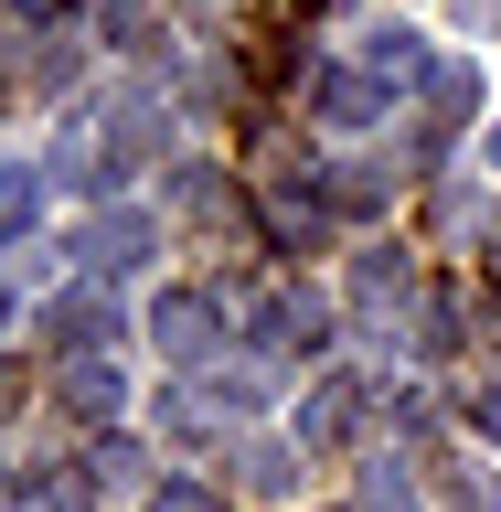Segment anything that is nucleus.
<instances>
[{"instance_id":"39448f33","label":"nucleus","mask_w":501,"mask_h":512,"mask_svg":"<svg viewBox=\"0 0 501 512\" xmlns=\"http://www.w3.org/2000/svg\"><path fill=\"white\" fill-rule=\"evenodd\" d=\"M64 406H75V416H118L128 406V374H118V363H75V374H64Z\"/></svg>"},{"instance_id":"423d86ee","label":"nucleus","mask_w":501,"mask_h":512,"mask_svg":"<svg viewBox=\"0 0 501 512\" xmlns=\"http://www.w3.org/2000/svg\"><path fill=\"white\" fill-rule=\"evenodd\" d=\"M32 214H43V171L32 160H0V235H22Z\"/></svg>"},{"instance_id":"6e6552de","label":"nucleus","mask_w":501,"mask_h":512,"mask_svg":"<svg viewBox=\"0 0 501 512\" xmlns=\"http://www.w3.org/2000/svg\"><path fill=\"white\" fill-rule=\"evenodd\" d=\"M427 107H438V118H470V107H480V75H470V64H438V75H427Z\"/></svg>"},{"instance_id":"4468645a","label":"nucleus","mask_w":501,"mask_h":512,"mask_svg":"<svg viewBox=\"0 0 501 512\" xmlns=\"http://www.w3.org/2000/svg\"><path fill=\"white\" fill-rule=\"evenodd\" d=\"M491 171H501V128H491Z\"/></svg>"},{"instance_id":"9d476101","label":"nucleus","mask_w":501,"mask_h":512,"mask_svg":"<svg viewBox=\"0 0 501 512\" xmlns=\"http://www.w3.org/2000/svg\"><path fill=\"white\" fill-rule=\"evenodd\" d=\"M363 299H406V256H395V246L363 256Z\"/></svg>"},{"instance_id":"9b49d317","label":"nucleus","mask_w":501,"mask_h":512,"mask_svg":"<svg viewBox=\"0 0 501 512\" xmlns=\"http://www.w3.org/2000/svg\"><path fill=\"white\" fill-rule=\"evenodd\" d=\"M32 512H86V480H75V470H43V480H32Z\"/></svg>"},{"instance_id":"f257e3e1","label":"nucleus","mask_w":501,"mask_h":512,"mask_svg":"<svg viewBox=\"0 0 501 512\" xmlns=\"http://www.w3.org/2000/svg\"><path fill=\"white\" fill-rule=\"evenodd\" d=\"M150 331H160L171 363H214V352H224V310L203 299V288H171V299L150 310Z\"/></svg>"},{"instance_id":"1a4fd4ad","label":"nucleus","mask_w":501,"mask_h":512,"mask_svg":"<svg viewBox=\"0 0 501 512\" xmlns=\"http://www.w3.org/2000/svg\"><path fill=\"white\" fill-rule=\"evenodd\" d=\"M331 203H342V214H374V203H384V171H374V160H352L342 182H331Z\"/></svg>"},{"instance_id":"0eeeda50","label":"nucleus","mask_w":501,"mask_h":512,"mask_svg":"<svg viewBox=\"0 0 501 512\" xmlns=\"http://www.w3.org/2000/svg\"><path fill=\"white\" fill-rule=\"evenodd\" d=\"M352 406H363V384H320V395H310V438H352Z\"/></svg>"},{"instance_id":"20e7f679","label":"nucleus","mask_w":501,"mask_h":512,"mask_svg":"<svg viewBox=\"0 0 501 512\" xmlns=\"http://www.w3.org/2000/svg\"><path fill=\"white\" fill-rule=\"evenodd\" d=\"M139 256H150V214H107L86 235V267H96V278H128Z\"/></svg>"},{"instance_id":"ddd939ff","label":"nucleus","mask_w":501,"mask_h":512,"mask_svg":"<svg viewBox=\"0 0 501 512\" xmlns=\"http://www.w3.org/2000/svg\"><path fill=\"white\" fill-rule=\"evenodd\" d=\"M470 416H480V438L501 448V384H480V406H470Z\"/></svg>"},{"instance_id":"f03ea898","label":"nucleus","mask_w":501,"mask_h":512,"mask_svg":"<svg viewBox=\"0 0 501 512\" xmlns=\"http://www.w3.org/2000/svg\"><path fill=\"white\" fill-rule=\"evenodd\" d=\"M320 331H331L320 299H267V310H256V352H278V363H310Z\"/></svg>"},{"instance_id":"7ed1b4c3","label":"nucleus","mask_w":501,"mask_h":512,"mask_svg":"<svg viewBox=\"0 0 501 512\" xmlns=\"http://www.w3.org/2000/svg\"><path fill=\"white\" fill-rule=\"evenodd\" d=\"M320 118L331 128H363V118H384V107H395V96L374 86V75H363V64H331V75H320V96H310Z\"/></svg>"},{"instance_id":"2eb2a0df","label":"nucleus","mask_w":501,"mask_h":512,"mask_svg":"<svg viewBox=\"0 0 501 512\" xmlns=\"http://www.w3.org/2000/svg\"><path fill=\"white\" fill-rule=\"evenodd\" d=\"M0 310H11V299H0Z\"/></svg>"},{"instance_id":"f8f14e48","label":"nucleus","mask_w":501,"mask_h":512,"mask_svg":"<svg viewBox=\"0 0 501 512\" xmlns=\"http://www.w3.org/2000/svg\"><path fill=\"white\" fill-rule=\"evenodd\" d=\"M160 512H224L214 491H192V480H171V491H160Z\"/></svg>"}]
</instances>
